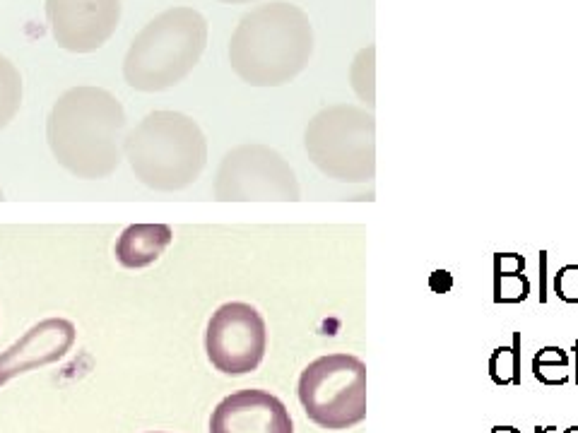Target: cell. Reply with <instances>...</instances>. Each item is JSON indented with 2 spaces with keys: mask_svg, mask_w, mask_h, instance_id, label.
Listing matches in <instances>:
<instances>
[{
  "mask_svg": "<svg viewBox=\"0 0 578 433\" xmlns=\"http://www.w3.org/2000/svg\"><path fill=\"white\" fill-rule=\"evenodd\" d=\"M126 111L119 99L102 87L82 85L63 92L46 121L51 154L68 174L82 181H99L123 162Z\"/></svg>",
  "mask_w": 578,
  "mask_h": 433,
  "instance_id": "cell-1",
  "label": "cell"
},
{
  "mask_svg": "<svg viewBox=\"0 0 578 433\" xmlns=\"http://www.w3.org/2000/svg\"><path fill=\"white\" fill-rule=\"evenodd\" d=\"M314 56V27L299 5L275 0L239 20L229 41V65L251 87H282Z\"/></svg>",
  "mask_w": 578,
  "mask_h": 433,
  "instance_id": "cell-2",
  "label": "cell"
},
{
  "mask_svg": "<svg viewBox=\"0 0 578 433\" xmlns=\"http://www.w3.org/2000/svg\"><path fill=\"white\" fill-rule=\"evenodd\" d=\"M123 157L143 186L174 193L200 179L208 164V140L191 116L152 111L126 135Z\"/></svg>",
  "mask_w": 578,
  "mask_h": 433,
  "instance_id": "cell-3",
  "label": "cell"
},
{
  "mask_svg": "<svg viewBox=\"0 0 578 433\" xmlns=\"http://www.w3.org/2000/svg\"><path fill=\"white\" fill-rule=\"evenodd\" d=\"M208 46V20L193 8H169L147 22L123 58V77L138 92H164L193 73Z\"/></svg>",
  "mask_w": 578,
  "mask_h": 433,
  "instance_id": "cell-4",
  "label": "cell"
},
{
  "mask_svg": "<svg viewBox=\"0 0 578 433\" xmlns=\"http://www.w3.org/2000/svg\"><path fill=\"white\" fill-rule=\"evenodd\" d=\"M304 150L328 179L367 183L376 176V118L355 104L326 106L306 126Z\"/></svg>",
  "mask_w": 578,
  "mask_h": 433,
  "instance_id": "cell-5",
  "label": "cell"
},
{
  "mask_svg": "<svg viewBox=\"0 0 578 433\" xmlns=\"http://www.w3.org/2000/svg\"><path fill=\"white\" fill-rule=\"evenodd\" d=\"M306 417L326 431H345L367 419V366L355 354L311 361L297 385Z\"/></svg>",
  "mask_w": 578,
  "mask_h": 433,
  "instance_id": "cell-6",
  "label": "cell"
},
{
  "mask_svg": "<svg viewBox=\"0 0 578 433\" xmlns=\"http://www.w3.org/2000/svg\"><path fill=\"white\" fill-rule=\"evenodd\" d=\"M215 200L220 203H297L302 186L280 152L268 145H239L224 154L215 176Z\"/></svg>",
  "mask_w": 578,
  "mask_h": 433,
  "instance_id": "cell-7",
  "label": "cell"
},
{
  "mask_svg": "<svg viewBox=\"0 0 578 433\" xmlns=\"http://www.w3.org/2000/svg\"><path fill=\"white\" fill-rule=\"evenodd\" d=\"M268 349V328L256 306L224 304L212 313L205 330V352L224 376H246L261 366Z\"/></svg>",
  "mask_w": 578,
  "mask_h": 433,
  "instance_id": "cell-8",
  "label": "cell"
},
{
  "mask_svg": "<svg viewBox=\"0 0 578 433\" xmlns=\"http://www.w3.org/2000/svg\"><path fill=\"white\" fill-rule=\"evenodd\" d=\"M51 37L70 53H94L116 34L121 0H46Z\"/></svg>",
  "mask_w": 578,
  "mask_h": 433,
  "instance_id": "cell-9",
  "label": "cell"
},
{
  "mask_svg": "<svg viewBox=\"0 0 578 433\" xmlns=\"http://www.w3.org/2000/svg\"><path fill=\"white\" fill-rule=\"evenodd\" d=\"M210 433H294L289 409L265 390L227 395L210 417Z\"/></svg>",
  "mask_w": 578,
  "mask_h": 433,
  "instance_id": "cell-10",
  "label": "cell"
},
{
  "mask_svg": "<svg viewBox=\"0 0 578 433\" xmlns=\"http://www.w3.org/2000/svg\"><path fill=\"white\" fill-rule=\"evenodd\" d=\"M78 330L66 318H46L29 328L13 347L0 354V388L22 373L63 359L73 349Z\"/></svg>",
  "mask_w": 578,
  "mask_h": 433,
  "instance_id": "cell-11",
  "label": "cell"
},
{
  "mask_svg": "<svg viewBox=\"0 0 578 433\" xmlns=\"http://www.w3.org/2000/svg\"><path fill=\"white\" fill-rule=\"evenodd\" d=\"M171 241L174 231L169 224H131L116 241V260L128 270L150 268L162 258Z\"/></svg>",
  "mask_w": 578,
  "mask_h": 433,
  "instance_id": "cell-12",
  "label": "cell"
},
{
  "mask_svg": "<svg viewBox=\"0 0 578 433\" xmlns=\"http://www.w3.org/2000/svg\"><path fill=\"white\" fill-rule=\"evenodd\" d=\"M22 75L10 58L0 56V130H5L20 114L22 106Z\"/></svg>",
  "mask_w": 578,
  "mask_h": 433,
  "instance_id": "cell-13",
  "label": "cell"
},
{
  "mask_svg": "<svg viewBox=\"0 0 578 433\" xmlns=\"http://www.w3.org/2000/svg\"><path fill=\"white\" fill-rule=\"evenodd\" d=\"M569 366V352L552 344V347H542L533 357V376L535 381H540L542 385L557 388V385H566L571 381Z\"/></svg>",
  "mask_w": 578,
  "mask_h": 433,
  "instance_id": "cell-14",
  "label": "cell"
},
{
  "mask_svg": "<svg viewBox=\"0 0 578 433\" xmlns=\"http://www.w3.org/2000/svg\"><path fill=\"white\" fill-rule=\"evenodd\" d=\"M350 85L359 102L369 106V111L376 106V46H367L355 56L350 65Z\"/></svg>",
  "mask_w": 578,
  "mask_h": 433,
  "instance_id": "cell-15",
  "label": "cell"
},
{
  "mask_svg": "<svg viewBox=\"0 0 578 433\" xmlns=\"http://www.w3.org/2000/svg\"><path fill=\"white\" fill-rule=\"evenodd\" d=\"M487 369L494 385H521V335L509 347L494 349Z\"/></svg>",
  "mask_w": 578,
  "mask_h": 433,
  "instance_id": "cell-16",
  "label": "cell"
},
{
  "mask_svg": "<svg viewBox=\"0 0 578 433\" xmlns=\"http://www.w3.org/2000/svg\"><path fill=\"white\" fill-rule=\"evenodd\" d=\"M530 296V280L526 275L494 277V304H521Z\"/></svg>",
  "mask_w": 578,
  "mask_h": 433,
  "instance_id": "cell-17",
  "label": "cell"
},
{
  "mask_svg": "<svg viewBox=\"0 0 578 433\" xmlns=\"http://www.w3.org/2000/svg\"><path fill=\"white\" fill-rule=\"evenodd\" d=\"M554 294L564 304H578V265H564L554 275Z\"/></svg>",
  "mask_w": 578,
  "mask_h": 433,
  "instance_id": "cell-18",
  "label": "cell"
},
{
  "mask_svg": "<svg viewBox=\"0 0 578 433\" xmlns=\"http://www.w3.org/2000/svg\"><path fill=\"white\" fill-rule=\"evenodd\" d=\"M526 272V258L518 253H497L494 255V277L523 275Z\"/></svg>",
  "mask_w": 578,
  "mask_h": 433,
  "instance_id": "cell-19",
  "label": "cell"
},
{
  "mask_svg": "<svg viewBox=\"0 0 578 433\" xmlns=\"http://www.w3.org/2000/svg\"><path fill=\"white\" fill-rule=\"evenodd\" d=\"M429 284H432L434 292L444 294V292H448V289H451L453 282H451V275H448V272H441V270H439V272H434L432 282H429Z\"/></svg>",
  "mask_w": 578,
  "mask_h": 433,
  "instance_id": "cell-20",
  "label": "cell"
},
{
  "mask_svg": "<svg viewBox=\"0 0 578 433\" xmlns=\"http://www.w3.org/2000/svg\"><path fill=\"white\" fill-rule=\"evenodd\" d=\"M492 433H521V431L513 429V426H494Z\"/></svg>",
  "mask_w": 578,
  "mask_h": 433,
  "instance_id": "cell-21",
  "label": "cell"
},
{
  "mask_svg": "<svg viewBox=\"0 0 578 433\" xmlns=\"http://www.w3.org/2000/svg\"><path fill=\"white\" fill-rule=\"evenodd\" d=\"M574 361H576V376H574V381L578 383V340L574 342Z\"/></svg>",
  "mask_w": 578,
  "mask_h": 433,
  "instance_id": "cell-22",
  "label": "cell"
},
{
  "mask_svg": "<svg viewBox=\"0 0 578 433\" xmlns=\"http://www.w3.org/2000/svg\"><path fill=\"white\" fill-rule=\"evenodd\" d=\"M220 3H227V5H244V3H251V0H220Z\"/></svg>",
  "mask_w": 578,
  "mask_h": 433,
  "instance_id": "cell-23",
  "label": "cell"
},
{
  "mask_svg": "<svg viewBox=\"0 0 578 433\" xmlns=\"http://www.w3.org/2000/svg\"><path fill=\"white\" fill-rule=\"evenodd\" d=\"M562 433H578V426H569V429H564Z\"/></svg>",
  "mask_w": 578,
  "mask_h": 433,
  "instance_id": "cell-24",
  "label": "cell"
},
{
  "mask_svg": "<svg viewBox=\"0 0 578 433\" xmlns=\"http://www.w3.org/2000/svg\"><path fill=\"white\" fill-rule=\"evenodd\" d=\"M545 431H547V426H545V429H540V426H538V429H535V433H545Z\"/></svg>",
  "mask_w": 578,
  "mask_h": 433,
  "instance_id": "cell-25",
  "label": "cell"
},
{
  "mask_svg": "<svg viewBox=\"0 0 578 433\" xmlns=\"http://www.w3.org/2000/svg\"><path fill=\"white\" fill-rule=\"evenodd\" d=\"M0 200H3V188H0Z\"/></svg>",
  "mask_w": 578,
  "mask_h": 433,
  "instance_id": "cell-26",
  "label": "cell"
}]
</instances>
